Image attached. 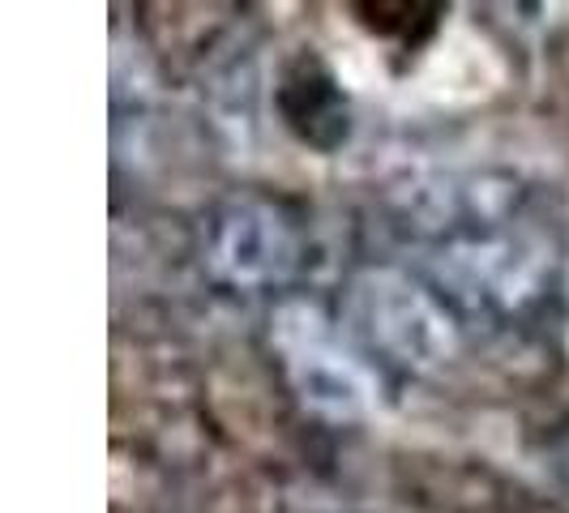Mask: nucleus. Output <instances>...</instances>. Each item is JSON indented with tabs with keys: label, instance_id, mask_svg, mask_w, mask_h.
Listing matches in <instances>:
<instances>
[{
	"label": "nucleus",
	"instance_id": "7ed1b4c3",
	"mask_svg": "<svg viewBox=\"0 0 569 513\" xmlns=\"http://www.w3.org/2000/svg\"><path fill=\"white\" fill-rule=\"evenodd\" d=\"M198 265L231 295L287 291L313 265V228L287 198L240 189L206 205L198 223Z\"/></svg>",
	"mask_w": 569,
	"mask_h": 513
},
{
	"label": "nucleus",
	"instance_id": "0eeeda50",
	"mask_svg": "<svg viewBox=\"0 0 569 513\" xmlns=\"http://www.w3.org/2000/svg\"><path fill=\"white\" fill-rule=\"evenodd\" d=\"M548 471L569 492V424H561L548 436Z\"/></svg>",
	"mask_w": 569,
	"mask_h": 513
},
{
	"label": "nucleus",
	"instance_id": "20e7f679",
	"mask_svg": "<svg viewBox=\"0 0 569 513\" xmlns=\"http://www.w3.org/2000/svg\"><path fill=\"white\" fill-rule=\"evenodd\" d=\"M270 346L287 390L305 411L330 424L369 420L381 406V376L369 364V351L321 313L305 295H287L270 313Z\"/></svg>",
	"mask_w": 569,
	"mask_h": 513
},
{
	"label": "nucleus",
	"instance_id": "423d86ee",
	"mask_svg": "<svg viewBox=\"0 0 569 513\" xmlns=\"http://www.w3.org/2000/svg\"><path fill=\"white\" fill-rule=\"evenodd\" d=\"M360 22L372 34H411V27H432L441 4H356Z\"/></svg>",
	"mask_w": 569,
	"mask_h": 513
},
{
	"label": "nucleus",
	"instance_id": "f257e3e1",
	"mask_svg": "<svg viewBox=\"0 0 569 513\" xmlns=\"http://www.w3.org/2000/svg\"><path fill=\"white\" fill-rule=\"evenodd\" d=\"M395 223L416 244V270L467 325L527 334L557 309L561 240L518 171L471 168L407 180Z\"/></svg>",
	"mask_w": 569,
	"mask_h": 513
},
{
	"label": "nucleus",
	"instance_id": "f03ea898",
	"mask_svg": "<svg viewBox=\"0 0 569 513\" xmlns=\"http://www.w3.org/2000/svg\"><path fill=\"white\" fill-rule=\"evenodd\" d=\"M347 334L411 376H441L462 360L471 325L416 265H365L347 283Z\"/></svg>",
	"mask_w": 569,
	"mask_h": 513
},
{
	"label": "nucleus",
	"instance_id": "39448f33",
	"mask_svg": "<svg viewBox=\"0 0 569 513\" xmlns=\"http://www.w3.org/2000/svg\"><path fill=\"white\" fill-rule=\"evenodd\" d=\"M274 103H279L283 124L309 150L335 154L351 138V99L313 48L283 60L279 82H274Z\"/></svg>",
	"mask_w": 569,
	"mask_h": 513
}]
</instances>
